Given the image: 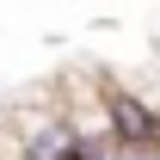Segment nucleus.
<instances>
[{
  "label": "nucleus",
  "instance_id": "obj_1",
  "mask_svg": "<svg viewBox=\"0 0 160 160\" xmlns=\"http://www.w3.org/2000/svg\"><path fill=\"white\" fill-rule=\"evenodd\" d=\"M154 56H160V25H154Z\"/></svg>",
  "mask_w": 160,
  "mask_h": 160
}]
</instances>
